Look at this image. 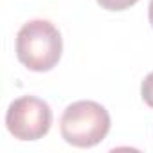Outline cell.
Masks as SVG:
<instances>
[{"label": "cell", "mask_w": 153, "mask_h": 153, "mask_svg": "<svg viewBox=\"0 0 153 153\" xmlns=\"http://www.w3.org/2000/svg\"><path fill=\"white\" fill-rule=\"evenodd\" d=\"M63 52V40L54 24L49 20H31L16 34V58L33 72L54 68Z\"/></svg>", "instance_id": "obj_1"}, {"label": "cell", "mask_w": 153, "mask_h": 153, "mask_svg": "<svg viewBox=\"0 0 153 153\" xmlns=\"http://www.w3.org/2000/svg\"><path fill=\"white\" fill-rule=\"evenodd\" d=\"M110 114L96 101H76L68 105L59 121L65 142L76 148H92L110 131Z\"/></svg>", "instance_id": "obj_2"}, {"label": "cell", "mask_w": 153, "mask_h": 153, "mask_svg": "<svg viewBox=\"0 0 153 153\" xmlns=\"http://www.w3.org/2000/svg\"><path fill=\"white\" fill-rule=\"evenodd\" d=\"M51 124V106L34 96H22L15 99L6 114V126L18 140H38L49 133Z\"/></svg>", "instance_id": "obj_3"}, {"label": "cell", "mask_w": 153, "mask_h": 153, "mask_svg": "<svg viewBox=\"0 0 153 153\" xmlns=\"http://www.w3.org/2000/svg\"><path fill=\"white\" fill-rule=\"evenodd\" d=\"M139 0H97V4L106 11H126Z\"/></svg>", "instance_id": "obj_4"}, {"label": "cell", "mask_w": 153, "mask_h": 153, "mask_svg": "<svg viewBox=\"0 0 153 153\" xmlns=\"http://www.w3.org/2000/svg\"><path fill=\"white\" fill-rule=\"evenodd\" d=\"M140 96H142V101L149 108H153V72H149L144 78V81L140 85Z\"/></svg>", "instance_id": "obj_5"}, {"label": "cell", "mask_w": 153, "mask_h": 153, "mask_svg": "<svg viewBox=\"0 0 153 153\" xmlns=\"http://www.w3.org/2000/svg\"><path fill=\"white\" fill-rule=\"evenodd\" d=\"M148 16H149V24L153 27V0H149V7H148Z\"/></svg>", "instance_id": "obj_6"}]
</instances>
